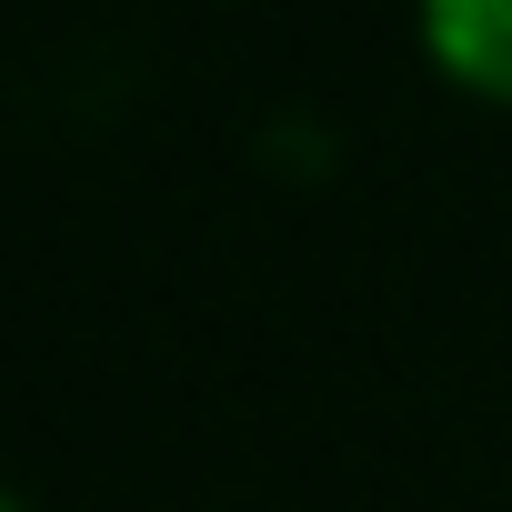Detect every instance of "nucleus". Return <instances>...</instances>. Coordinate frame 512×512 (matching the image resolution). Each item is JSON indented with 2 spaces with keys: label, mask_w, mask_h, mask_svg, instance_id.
<instances>
[{
  "label": "nucleus",
  "mask_w": 512,
  "mask_h": 512,
  "mask_svg": "<svg viewBox=\"0 0 512 512\" xmlns=\"http://www.w3.org/2000/svg\"><path fill=\"white\" fill-rule=\"evenodd\" d=\"M412 31L452 91L512 111V0H412Z\"/></svg>",
  "instance_id": "obj_1"
},
{
  "label": "nucleus",
  "mask_w": 512,
  "mask_h": 512,
  "mask_svg": "<svg viewBox=\"0 0 512 512\" xmlns=\"http://www.w3.org/2000/svg\"><path fill=\"white\" fill-rule=\"evenodd\" d=\"M0 512H31V502H21V492H11V482H0Z\"/></svg>",
  "instance_id": "obj_2"
}]
</instances>
